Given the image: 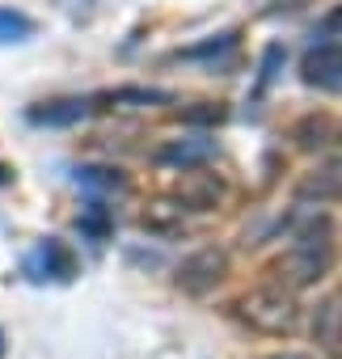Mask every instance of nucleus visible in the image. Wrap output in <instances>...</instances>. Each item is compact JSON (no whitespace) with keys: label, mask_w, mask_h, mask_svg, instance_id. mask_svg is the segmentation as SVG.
<instances>
[{"label":"nucleus","mask_w":342,"mask_h":359,"mask_svg":"<svg viewBox=\"0 0 342 359\" xmlns=\"http://www.w3.org/2000/svg\"><path fill=\"white\" fill-rule=\"evenodd\" d=\"M296 140H300V148H325L329 144V118L325 114H308L300 127H296Z\"/></svg>","instance_id":"4468645a"},{"label":"nucleus","mask_w":342,"mask_h":359,"mask_svg":"<svg viewBox=\"0 0 342 359\" xmlns=\"http://www.w3.org/2000/svg\"><path fill=\"white\" fill-rule=\"evenodd\" d=\"M85 114H89V102L64 97V102H47V106L30 110V123H34V127H72V123H81Z\"/></svg>","instance_id":"9d476101"},{"label":"nucleus","mask_w":342,"mask_h":359,"mask_svg":"<svg viewBox=\"0 0 342 359\" xmlns=\"http://www.w3.org/2000/svg\"><path fill=\"white\" fill-rule=\"evenodd\" d=\"M300 81L321 93H342V47L338 43L308 47L300 60Z\"/></svg>","instance_id":"39448f33"},{"label":"nucleus","mask_w":342,"mask_h":359,"mask_svg":"<svg viewBox=\"0 0 342 359\" xmlns=\"http://www.w3.org/2000/svg\"><path fill=\"white\" fill-rule=\"evenodd\" d=\"M241 317L254 325V330H262V334H296V325H300V300H296V292L292 287H283V283H266V287H254V292H245L241 296Z\"/></svg>","instance_id":"f03ea898"},{"label":"nucleus","mask_w":342,"mask_h":359,"mask_svg":"<svg viewBox=\"0 0 342 359\" xmlns=\"http://www.w3.org/2000/svg\"><path fill=\"white\" fill-rule=\"evenodd\" d=\"M174 199L186 212H216L224 203V177L203 169V165H191V169H182V177L174 182Z\"/></svg>","instance_id":"20e7f679"},{"label":"nucleus","mask_w":342,"mask_h":359,"mask_svg":"<svg viewBox=\"0 0 342 359\" xmlns=\"http://www.w3.org/2000/svg\"><path fill=\"white\" fill-rule=\"evenodd\" d=\"M224 275H228V254L216 250V245H203L191 258H182V266L174 271V283L186 296H207L224 283Z\"/></svg>","instance_id":"7ed1b4c3"},{"label":"nucleus","mask_w":342,"mask_h":359,"mask_svg":"<svg viewBox=\"0 0 342 359\" xmlns=\"http://www.w3.org/2000/svg\"><path fill=\"white\" fill-rule=\"evenodd\" d=\"M212 156V140L195 135V140H169L165 148H156V165L165 169H191V165H203Z\"/></svg>","instance_id":"6e6552de"},{"label":"nucleus","mask_w":342,"mask_h":359,"mask_svg":"<svg viewBox=\"0 0 342 359\" xmlns=\"http://www.w3.org/2000/svg\"><path fill=\"white\" fill-rule=\"evenodd\" d=\"M182 118H186V123H220L224 110H220V106H207V110H186Z\"/></svg>","instance_id":"dca6fc26"},{"label":"nucleus","mask_w":342,"mask_h":359,"mask_svg":"<svg viewBox=\"0 0 342 359\" xmlns=\"http://www.w3.org/2000/svg\"><path fill=\"white\" fill-rule=\"evenodd\" d=\"M283 64V47H271L266 55H262V85H271L275 81V68Z\"/></svg>","instance_id":"2eb2a0df"},{"label":"nucleus","mask_w":342,"mask_h":359,"mask_svg":"<svg viewBox=\"0 0 342 359\" xmlns=\"http://www.w3.org/2000/svg\"><path fill=\"white\" fill-rule=\"evenodd\" d=\"M0 182H9V169H0Z\"/></svg>","instance_id":"6ab92c4d"},{"label":"nucleus","mask_w":342,"mask_h":359,"mask_svg":"<svg viewBox=\"0 0 342 359\" xmlns=\"http://www.w3.org/2000/svg\"><path fill=\"white\" fill-rule=\"evenodd\" d=\"M76 182L85 191H97V195H123L131 182L123 177V169H110V165H81L76 169Z\"/></svg>","instance_id":"9b49d317"},{"label":"nucleus","mask_w":342,"mask_h":359,"mask_svg":"<svg viewBox=\"0 0 342 359\" xmlns=\"http://www.w3.org/2000/svg\"><path fill=\"white\" fill-rule=\"evenodd\" d=\"M296 199H304V203H334V199H342V165H325V169L300 177Z\"/></svg>","instance_id":"0eeeda50"},{"label":"nucleus","mask_w":342,"mask_h":359,"mask_svg":"<svg viewBox=\"0 0 342 359\" xmlns=\"http://www.w3.org/2000/svg\"><path fill=\"white\" fill-rule=\"evenodd\" d=\"M275 359H308V355H296V351H283V355H275Z\"/></svg>","instance_id":"a211bd4d"},{"label":"nucleus","mask_w":342,"mask_h":359,"mask_svg":"<svg viewBox=\"0 0 342 359\" xmlns=\"http://www.w3.org/2000/svg\"><path fill=\"white\" fill-rule=\"evenodd\" d=\"M338 262V241H334V224L325 216H317L313 224H304L292 241V250L275 262V279L283 287H313L317 279H325Z\"/></svg>","instance_id":"f257e3e1"},{"label":"nucleus","mask_w":342,"mask_h":359,"mask_svg":"<svg viewBox=\"0 0 342 359\" xmlns=\"http://www.w3.org/2000/svg\"><path fill=\"white\" fill-rule=\"evenodd\" d=\"M26 271H30L34 279H72V275H76V258H72V250H68L64 241L47 237V241L26 258Z\"/></svg>","instance_id":"423d86ee"},{"label":"nucleus","mask_w":342,"mask_h":359,"mask_svg":"<svg viewBox=\"0 0 342 359\" xmlns=\"http://www.w3.org/2000/svg\"><path fill=\"white\" fill-rule=\"evenodd\" d=\"M34 39V22L18 9H0V43H26Z\"/></svg>","instance_id":"ddd939ff"},{"label":"nucleus","mask_w":342,"mask_h":359,"mask_svg":"<svg viewBox=\"0 0 342 359\" xmlns=\"http://www.w3.org/2000/svg\"><path fill=\"white\" fill-rule=\"evenodd\" d=\"M325 30H329V34H338V39H342V5H334V9H329V13H325Z\"/></svg>","instance_id":"f3484780"},{"label":"nucleus","mask_w":342,"mask_h":359,"mask_svg":"<svg viewBox=\"0 0 342 359\" xmlns=\"http://www.w3.org/2000/svg\"><path fill=\"white\" fill-rule=\"evenodd\" d=\"M97 102L102 106H160V102H174V93H165V89H110Z\"/></svg>","instance_id":"f8f14e48"},{"label":"nucleus","mask_w":342,"mask_h":359,"mask_svg":"<svg viewBox=\"0 0 342 359\" xmlns=\"http://www.w3.org/2000/svg\"><path fill=\"white\" fill-rule=\"evenodd\" d=\"M313 338H317L329 355H342V296H329V300H321V304H317Z\"/></svg>","instance_id":"1a4fd4ad"},{"label":"nucleus","mask_w":342,"mask_h":359,"mask_svg":"<svg viewBox=\"0 0 342 359\" xmlns=\"http://www.w3.org/2000/svg\"><path fill=\"white\" fill-rule=\"evenodd\" d=\"M0 351H5V342H0Z\"/></svg>","instance_id":"aec40b11"}]
</instances>
